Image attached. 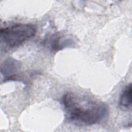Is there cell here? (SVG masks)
Returning <instances> with one entry per match:
<instances>
[{"label":"cell","mask_w":132,"mask_h":132,"mask_svg":"<svg viewBox=\"0 0 132 132\" xmlns=\"http://www.w3.org/2000/svg\"><path fill=\"white\" fill-rule=\"evenodd\" d=\"M61 102L65 120L77 126L95 124L108 115V108L105 103L73 93L64 94Z\"/></svg>","instance_id":"1"},{"label":"cell","mask_w":132,"mask_h":132,"mask_svg":"<svg viewBox=\"0 0 132 132\" xmlns=\"http://www.w3.org/2000/svg\"><path fill=\"white\" fill-rule=\"evenodd\" d=\"M36 27L30 23H17L1 29V39L5 45L15 47L35 36Z\"/></svg>","instance_id":"2"},{"label":"cell","mask_w":132,"mask_h":132,"mask_svg":"<svg viewBox=\"0 0 132 132\" xmlns=\"http://www.w3.org/2000/svg\"><path fill=\"white\" fill-rule=\"evenodd\" d=\"M132 102V88L130 83L126 85L122 91L119 98V107L123 110L131 108Z\"/></svg>","instance_id":"3"}]
</instances>
